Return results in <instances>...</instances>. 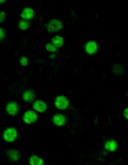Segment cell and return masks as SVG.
Instances as JSON below:
<instances>
[{
  "label": "cell",
  "instance_id": "9a60e30c",
  "mask_svg": "<svg viewBox=\"0 0 128 165\" xmlns=\"http://www.w3.org/2000/svg\"><path fill=\"white\" fill-rule=\"evenodd\" d=\"M112 71H113L114 74L121 75L122 73L124 72V68L122 67L121 65H114V67H113V69H112Z\"/></svg>",
  "mask_w": 128,
  "mask_h": 165
},
{
  "label": "cell",
  "instance_id": "2e32d148",
  "mask_svg": "<svg viewBox=\"0 0 128 165\" xmlns=\"http://www.w3.org/2000/svg\"><path fill=\"white\" fill-rule=\"evenodd\" d=\"M29 27H30V22H29V20L22 19V20L19 21V28H20L21 30H27Z\"/></svg>",
  "mask_w": 128,
  "mask_h": 165
},
{
  "label": "cell",
  "instance_id": "44dd1931",
  "mask_svg": "<svg viewBox=\"0 0 128 165\" xmlns=\"http://www.w3.org/2000/svg\"><path fill=\"white\" fill-rule=\"evenodd\" d=\"M124 116L128 120V108H126V109L124 110Z\"/></svg>",
  "mask_w": 128,
  "mask_h": 165
},
{
  "label": "cell",
  "instance_id": "d6986e66",
  "mask_svg": "<svg viewBox=\"0 0 128 165\" xmlns=\"http://www.w3.org/2000/svg\"><path fill=\"white\" fill-rule=\"evenodd\" d=\"M5 19V13L4 12H0V22H3Z\"/></svg>",
  "mask_w": 128,
  "mask_h": 165
},
{
  "label": "cell",
  "instance_id": "ac0fdd59",
  "mask_svg": "<svg viewBox=\"0 0 128 165\" xmlns=\"http://www.w3.org/2000/svg\"><path fill=\"white\" fill-rule=\"evenodd\" d=\"M20 64L22 66H27L28 65V58L24 57V56H22V57L20 58Z\"/></svg>",
  "mask_w": 128,
  "mask_h": 165
},
{
  "label": "cell",
  "instance_id": "277c9868",
  "mask_svg": "<svg viewBox=\"0 0 128 165\" xmlns=\"http://www.w3.org/2000/svg\"><path fill=\"white\" fill-rule=\"evenodd\" d=\"M23 120L27 124H32L37 120V114L35 113L34 111H27L23 115Z\"/></svg>",
  "mask_w": 128,
  "mask_h": 165
},
{
  "label": "cell",
  "instance_id": "3957f363",
  "mask_svg": "<svg viewBox=\"0 0 128 165\" xmlns=\"http://www.w3.org/2000/svg\"><path fill=\"white\" fill-rule=\"evenodd\" d=\"M3 138L7 142H13L17 138L16 129H14V128H7V130L4 131V133H3Z\"/></svg>",
  "mask_w": 128,
  "mask_h": 165
},
{
  "label": "cell",
  "instance_id": "8fae6325",
  "mask_svg": "<svg viewBox=\"0 0 128 165\" xmlns=\"http://www.w3.org/2000/svg\"><path fill=\"white\" fill-rule=\"evenodd\" d=\"M19 152L15 149H11V150L7 151V158L10 159L11 161H18L19 160Z\"/></svg>",
  "mask_w": 128,
  "mask_h": 165
},
{
  "label": "cell",
  "instance_id": "4fadbf2b",
  "mask_svg": "<svg viewBox=\"0 0 128 165\" xmlns=\"http://www.w3.org/2000/svg\"><path fill=\"white\" fill-rule=\"evenodd\" d=\"M31 165H44V160L37 156H32L30 158Z\"/></svg>",
  "mask_w": 128,
  "mask_h": 165
},
{
  "label": "cell",
  "instance_id": "9c48e42d",
  "mask_svg": "<svg viewBox=\"0 0 128 165\" xmlns=\"http://www.w3.org/2000/svg\"><path fill=\"white\" fill-rule=\"evenodd\" d=\"M22 98H23V100L26 101L27 103L33 102V101H34V98H35V93H34V91H32V90H27V91H24V93H23V95H22Z\"/></svg>",
  "mask_w": 128,
  "mask_h": 165
},
{
  "label": "cell",
  "instance_id": "7a4b0ae2",
  "mask_svg": "<svg viewBox=\"0 0 128 165\" xmlns=\"http://www.w3.org/2000/svg\"><path fill=\"white\" fill-rule=\"evenodd\" d=\"M55 106L61 110L67 109L68 106H69V101L66 96L59 95L55 98Z\"/></svg>",
  "mask_w": 128,
  "mask_h": 165
},
{
  "label": "cell",
  "instance_id": "8992f818",
  "mask_svg": "<svg viewBox=\"0 0 128 165\" xmlns=\"http://www.w3.org/2000/svg\"><path fill=\"white\" fill-rule=\"evenodd\" d=\"M85 49H86V52L88 54H94L98 51V44H96L95 41H89L87 42Z\"/></svg>",
  "mask_w": 128,
  "mask_h": 165
},
{
  "label": "cell",
  "instance_id": "ffe728a7",
  "mask_svg": "<svg viewBox=\"0 0 128 165\" xmlns=\"http://www.w3.org/2000/svg\"><path fill=\"white\" fill-rule=\"evenodd\" d=\"M4 30L2 28H0V40H2L4 38Z\"/></svg>",
  "mask_w": 128,
  "mask_h": 165
},
{
  "label": "cell",
  "instance_id": "6da1fadb",
  "mask_svg": "<svg viewBox=\"0 0 128 165\" xmlns=\"http://www.w3.org/2000/svg\"><path fill=\"white\" fill-rule=\"evenodd\" d=\"M61 28H63L61 21L56 20V19H52V20H50L49 23L47 24V29H48V31H49L50 33L57 32V31L61 30Z\"/></svg>",
  "mask_w": 128,
  "mask_h": 165
},
{
  "label": "cell",
  "instance_id": "52a82bcc",
  "mask_svg": "<svg viewBox=\"0 0 128 165\" xmlns=\"http://www.w3.org/2000/svg\"><path fill=\"white\" fill-rule=\"evenodd\" d=\"M21 17H22V19L30 20V19H32L34 17V11L31 7H26L21 13Z\"/></svg>",
  "mask_w": 128,
  "mask_h": 165
},
{
  "label": "cell",
  "instance_id": "ba28073f",
  "mask_svg": "<svg viewBox=\"0 0 128 165\" xmlns=\"http://www.w3.org/2000/svg\"><path fill=\"white\" fill-rule=\"evenodd\" d=\"M33 108H34L36 111L39 112H44L47 110V104L42 101H36L33 105Z\"/></svg>",
  "mask_w": 128,
  "mask_h": 165
},
{
  "label": "cell",
  "instance_id": "7402d4cb",
  "mask_svg": "<svg viewBox=\"0 0 128 165\" xmlns=\"http://www.w3.org/2000/svg\"><path fill=\"white\" fill-rule=\"evenodd\" d=\"M4 1H5V0H0V3H3Z\"/></svg>",
  "mask_w": 128,
  "mask_h": 165
},
{
  "label": "cell",
  "instance_id": "30bf717a",
  "mask_svg": "<svg viewBox=\"0 0 128 165\" xmlns=\"http://www.w3.org/2000/svg\"><path fill=\"white\" fill-rule=\"evenodd\" d=\"M53 123L56 126H63L66 123V118L61 114H55L53 116Z\"/></svg>",
  "mask_w": 128,
  "mask_h": 165
},
{
  "label": "cell",
  "instance_id": "7c38bea8",
  "mask_svg": "<svg viewBox=\"0 0 128 165\" xmlns=\"http://www.w3.org/2000/svg\"><path fill=\"white\" fill-rule=\"evenodd\" d=\"M105 148L109 151H115L118 148V144H116L115 141H107L105 143Z\"/></svg>",
  "mask_w": 128,
  "mask_h": 165
},
{
  "label": "cell",
  "instance_id": "5bb4252c",
  "mask_svg": "<svg viewBox=\"0 0 128 165\" xmlns=\"http://www.w3.org/2000/svg\"><path fill=\"white\" fill-rule=\"evenodd\" d=\"M52 44L56 47V48H61V46L64 44V38L61 36H55L52 39Z\"/></svg>",
  "mask_w": 128,
  "mask_h": 165
},
{
  "label": "cell",
  "instance_id": "5b68a950",
  "mask_svg": "<svg viewBox=\"0 0 128 165\" xmlns=\"http://www.w3.org/2000/svg\"><path fill=\"white\" fill-rule=\"evenodd\" d=\"M18 110H19V108H18L17 103L11 102V103H9V104L7 105V111L9 112L11 115H15V114L18 112Z\"/></svg>",
  "mask_w": 128,
  "mask_h": 165
},
{
  "label": "cell",
  "instance_id": "e0dca14e",
  "mask_svg": "<svg viewBox=\"0 0 128 165\" xmlns=\"http://www.w3.org/2000/svg\"><path fill=\"white\" fill-rule=\"evenodd\" d=\"M46 48H47V50H48V51H50V52H55L56 50H57V48H56V47L54 46L53 44H48L46 46Z\"/></svg>",
  "mask_w": 128,
  "mask_h": 165
}]
</instances>
